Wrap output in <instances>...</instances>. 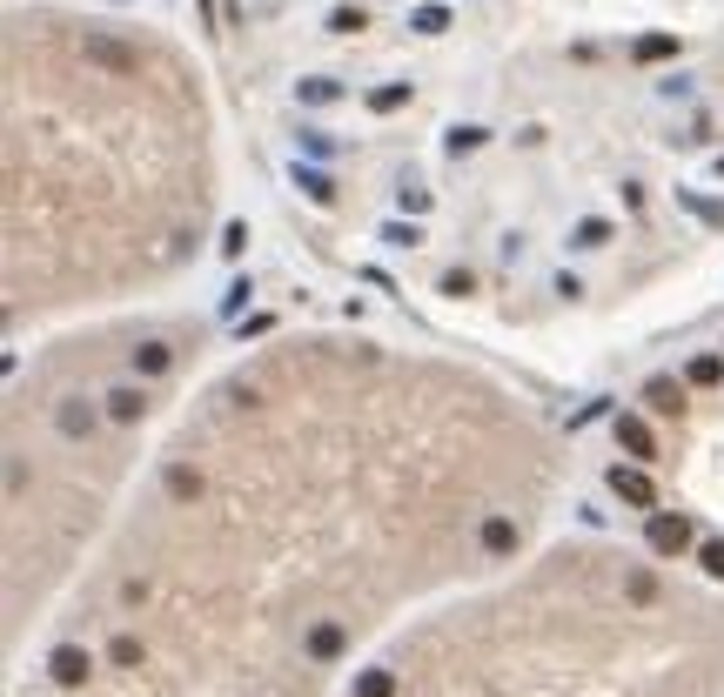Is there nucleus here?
Masks as SVG:
<instances>
[{
    "instance_id": "nucleus-21",
    "label": "nucleus",
    "mask_w": 724,
    "mask_h": 697,
    "mask_svg": "<svg viewBox=\"0 0 724 697\" xmlns=\"http://www.w3.org/2000/svg\"><path fill=\"white\" fill-rule=\"evenodd\" d=\"M369 101H376V108L389 114V108H403V101H409V88H376V94H369Z\"/></svg>"
},
{
    "instance_id": "nucleus-19",
    "label": "nucleus",
    "mask_w": 724,
    "mask_h": 697,
    "mask_svg": "<svg viewBox=\"0 0 724 697\" xmlns=\"http://www.w3.org/2000/svg\"><path fill=\"white\" fill-rule=\"evenodd\" d=\"M718 376H724L718 356H698V362H691V383H718Z\"/></svg>"
},
{
    "instance_id": "nucleus-2",
    "label": "nucleus",
    "mask_w": 724,
    "mask_h": 697,
    "mask_svg": "<svg viewBox=\"0 0 724 697\" xmlns=\"http://www.w3.org/2000/svg\"><path fill=\"white\" fill-rule=\"evenodd\" d=\"M651 550H657V557H678V550H691V517L657 510V517H651Z\"/></svg>"
},
{
    "instance_id": "nucleus-12",
    "label": "nucleus",
    "mask_w": 724,
    "mask_h": 697,
    "mask_svg": "<svg viewBox=\"0 0 724 697\" xmlns=\"http://www.w3.org/2000/svg\"><path fill=\"white\" fill-rule=\"evenodd\" d=\"M94 429V409H81V403H61V436H88Z\"/></svg>"
},
{
    "instance_id": "nucleus-17",
    "label": "nucleus",
    "mask_w": 724,
    "mask_h": 697,
    "mask_svg": "<svg viewBox=\"0 0 724 697\" xmlns=\"http://www.w3.org/2000/svg\"><path fill=\"white\" fill-rule=\"evenodd\" d=\"M698 563H704V577H718V584H724V543H704Z\"/></svg>"
},
{
    "instance_id": "nucleus-4",
    "label": "nucleus",
    "mask_w": 724,
    "mask_h": 697,
    "mask_svg": "<svg viewBox=\"0 0 724 697\" xmlns=\"http://www.w3.org/2000/svg\"><path fill=\"white\" fill-rule=\"evenodd\" d=\"M88 61L94 68H108V74H135V54L121 41H108V34H88Z\"/></svg>"
},
{
    "instance_id": "nucleus-11",
    "label": "nucleus",
    "mask_w": 724,
    "mask_h": 697,
    "mask_svg": "<svg viewBox=\"0 0 724 697\" xmlns=\"http://www.w3.org/2000/svg\"><path fill=\"white\" fill-rule=\"evenodd\" d=\"M356 697H396V671H362Z\"/></svg>"
},
{
    "instance_id": "nucleus-3",
    "label": "nucleus",
    "mask_w": 724,
    "mask_h": 697,
    "mask_svg": "<svg viewBox=\"0 0 724 697\" xmlns=\"http://www.w3.org/2000/svg\"><path fill=\"white\" fill-rule=\"evenodd\" d=\"M611 490L624 496V503H631V510H651V503H657V490H651V476H644V470H624V463H617V470H611Z\"/></svg>"
},
{
    "instance_id": "nucleus-13",
    "label": "nucleus",
    "mask_w": 724,
    "mask_h": 697,
    "mask_svg": "<svg viewBox=\"0 0 724 697\" xmlns=\"http://www.w3.org/2000/svg\"><path fill=\"white\" fill-rule=\"evenodd\" d=\"M664 54H678L671 34H644V41H637V61H664Z\"/></svg>"
},
{
    "instance_id": "nucleus-8",
    "label": "nucleus",
    "mask_w": 724,
    "mask_h": 697,
    "mask_svg": "<svg viewBox=\"0 0 724 697\" xmlns=\"http://www.w3.org/2000/svg\"><path fill=\"white\" fill-rule=\"evenodd\" d=\"M644 403H651V409H657V416H678V409H684V389H678V383H671V376H657V383H651V389H644Z\"/></svg>"
},
{
    "instance_id": "nucleus-9",
    "label": "nucleus",
    "mask_w": 724,
    "mask_h": 697,
    "mask_svg": "<svg viewBox=\"0 0 724 697\" xmlns=\"http://www.w3.org/2000/svg\"><path fill=\"white\" fill-rule=\"evenodd\" d=\"M309 657H316V664L342 657V624H316V630H309Z\"/></svg>"
},
{
    "instance_id": "nucleus-15",
    "label": "nucleus",
    "mask_w": 724,
    "mask_h": 697,
    "mask_svg": "<svg viewBox=\"0 0 724 697\" xmlns=\"http://www.w3.org/2000/svg\"><path fill=\"white\" fill-rule=\"evenodd\" d=\"M168 490L188 503V496H202V476H195V470H168Z\"/></svg>"
},
{
    "instance_id": "nucleus-14",
    "label": "nucleus",
    "mask_w": 724,
    "mask_h": 697,
    "mask_svg": "<svg viewBox=\"0 0 724 697\" xmlns=\"http://www.w3.org/2000/svg\"><path fill=\"white\" fill-rule=\"evenodd\" d=\"M114 664H121V671H135V664H141V637H114Z\"/></svg>"
},
{
    "instance_id": "nucleus-1",
    "label": "nucleus",
    "mask_w": 724,
    "mask_h": 697,
    "mask_svg": "<svg viewBox=\"0 0 724 697\" xmlns=\"http://www.w3.org/2000/svg\"><path fill=\"white\" fill-rule=\"evenodd\" d=\"M47 677H54L61 691H81V684H88V677H94V657L81 651V644H61V651L47 657Z\"/></svg>"
},
{
    "instance_id": "nucleus-6",
    "label": "nucleus",
    "mask_w": 724,
    "mask_h": 697,
    "mask_svg": "<svg viewBox=\"0 0 724 697\" xmlns=\"http://www.w3.org/2000/svg\"><path fill=\"white\" fill-rule=\"evenodd\" d=\"M108 416H114V423H141V416H148V389H114Z\"/></svg>"
},
{
    "instance_id": "nucleus-7",
    "label": "nucleus",
    "mask_w": 724,
    "mask_h": 697,
    "mask_svg": "<svg viewBox=\"0 0 724 697\" xmlns=\"http://www.w3.org/2000/svg\"><path fill=\"white\" fill-rule=\"evenodd\" d=\"M483 550H490V557H510V550H517V523L490 517V523H483Z\"/></svg>"
},
{
    "instance_id": "nucleus-18",
    "label": "nucleus",
    "mask_w": 724,
    "mask_h": 697,
    "mask_svg": "<svg viewBox=\"0 0 724 697\" xmlns=\"http://www.w3.org/2000/svg\"><path fill=\"white\" fill-rule=\"evenodd\" d=\"M443 27H450L443 7H423V14H416V34H443Z\"/></svg>"
},
{
    "instance_id": "nucleus-10",
    "label": "nucleus",
    "mask_w": 724,
    "mask_h": 697,
    "mask_svg": "<svg viewBox=\"0 0 724 697\" xmlns=\"http://www.w3.org/2000/svg\"><path fill=\"white\" fill-rule=\"evenodd\" d=\"M168 362H175V349H168V342H141V349H135V376H161Z\"/></svg>"
},
{
    "instance_id": "nucleus-5",
    "label": "nucleus",
    "mask_w": 724,
    "mask_h": 697,
    "mask_svg": "<svg viewBox=\"0 0 724 697\" xmlns=\"http://www.w3.org/2000/svg\"><path fill=\"white\" fill-rule=\"evenodd\" d=\"M617 443H624L637 463H644V456H657V436H651V423H644V416H617Z\"/></svg>"
},
{
    "instance_id": "nucleus-22",
    "label": "nucleus",
    "mask_w": 724,
    "mask_h": 697,
    "mask_svg": "<svg viewBox=\"0 0 724 697\" xmlns=\"http://www.w3.org/2000/svg\"><path fill=\"white\" fill-rule=\"evenodd\" d=\"M470 289H476L470 269H450V275H443V295H470Z\"/></svg>"
},
{
    "instance_id": "nucleus-16",
    "label": "nucleus",
    "mask_w": 724,
    "mask_h": 697,
    "mask_svg": "<svg viewBox=\"0 0 724 697\" xmlns=\"http://www.w3.org/2000/svg\"><path fill=\"white\" fill-rule=\"evenodd\" d=\"M611 242V228L604 222H577V248H604Z\"/></svg>"
},
{
    "instance_id": "nucleus-20",
    "label": "nucleus",
    "mask_w": 724,
    "mask_h": 697,
    "mask_svg": "<svg viewBox=\"0 0 724 697\" xmlns=\"http://www.w3.org/2000/svg\"><path fill=\"white\" fill-rule=\"evenodd\" d=\"M329 27H336V34H356V27H362V7H336V14H329Z\"/></svg>"
}]
</instances>
